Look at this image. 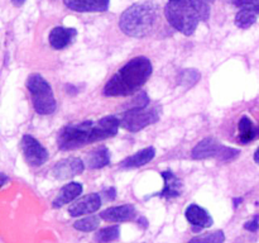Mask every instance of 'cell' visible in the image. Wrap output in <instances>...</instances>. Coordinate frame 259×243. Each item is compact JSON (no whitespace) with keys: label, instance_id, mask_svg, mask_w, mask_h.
<instances>
[{"label":"cell","instance_id":"ac0fdd59","mask_svg":"<svg viewBox=\"0 0 259 243\" xmlns=\"http://www.w3.org/2000/svg\"><path fill=\"white\" fill-rule=\"evenodd\" d=\"M238 131H239V141L240 143H249L253 139L259 137V128L254 127L248 116H242L238 124Z\"/></svg>","mask_w":259,"mask_h":243},{"label":"cell","instance_id":"484cf974","mask_svg":"<svg viewBox=\"0 0 259 243\" xmlns=\"http://www.w3.org/2000/svg\"><path fill=\"white\" fill-rule=\"evenodd\" d=\"M238 156H239V149L230 148V147L224 146L217 158L220 159L222 162H230V161H233V159L237 158Z\"/></svg>","mask_w":259,"mask_h":243},{"label":"cell","instance_id":"7c38bea8","mask_svg":"<svg viewBox=\"0 0 259 243\" xmlns=\"http://www.w3.org/2000/svg\"><path fill=\"white\" fill-rule=\"evenodd\" d=\"M76 34H77V32H76L75 28L56 27L51 30L48 39H50V45L52 46V48L63 50L73 42Z\"/></svg>","mask_w":259,"mask_h":243},{"label":"cell","instance_id":"4316f807","mask_svg":"<svg viewBox=\"0 0 259 243\" xmlns=\"http://www.w3.org/2000/svg\"><path fill=\"white\" fill-rule=\"evenodd\" d=\"M244 227H245V229L250 230V232H255V230H258V228H259L258 218H255L254 220H250V222H248Z\"/></svg>","mask_w":259,"mask_h":243},{"label":"cell","instance_id":"f1b7e54d","mask_svg":"<svg viewBox=\"0 0 259 243\" xmlns=\"http://www.w3.org/2000/svg\"><path fill=\"white\" fill-rule=\"evenodd\" d=\"M8 181H9V177L5 174H3V172H0V187L4 186Z\"/></svg>","mask_w":259,"mask_h":243},{"label":"cell","instance_id":"30bf717a","mask_svg":"<svg viewBox=\"0 0 259 243\" xmlns=\"http://www.w3.org/2000/svg\"><path fill=\"white\" fill-rule=\"evenodd\" d=\"M223 147L224 146L220 144L219 141H217L212 137H207V138H204L202 141H200L194 147V149L191 151V157L195 159H205L209 158V157H218L220 151L223 149Z\"/></svg>","mask_w":259,"mask_h":243},{"label":"cell","instance_id":"e0dca14e","mask_svg":"<svg viewBox=\"0 0 259 243\" xmlns=\"http://www.w3.org/2000/svg\"><path fill=\"white\" fill-rule=\"evenodd\" d=\"M156 156V149L153 147H147V148L141 149L137 153L132 154L128 158L121 162V167L124 169H134V167H141L151 162Z\"/></svg>","mask_w":259,"mask_h":243},{"label":"cell","instance_id":"7402d4cb","mask_svg":"<svg viewBox=\"0 0 259 243\" xmlns=\"http://www.w3.org/2000/svg\"><path fill=\"white\" fill-rule=\"evenodd\" d=\"M201 75L197 70L195 68H186V70H182L181 72L177 76V81L181 86H185V88H191L194 86L197 81L200 80Z\"/></svg>","mask_w":259,"mask_h":243},{"label":"cell","instance_id":"9c48e42d","mask_svg":"<svg viewBox=\"0 0 259 243\" xmlns=\"http://www.w3.org/2000/svg\"><path fill=\"white\" fill-rule=\"evenodd\" d=\"M101 197L99 194H89L78 199L68 208V214L71 217H80V215L91 214L100 209Z\"/></svg>","mask_w":259,"mask_h":243},{"label":"cell","instance_id":"5b68a950","mask_svg":"<svg viewBox=\"0 0 259 243\" xmlns=\"http://www.w3.org/2000/svg\"><path fill=\"white\" fill-rule=\"evenodd\" d=\"M27 88L32 96L33 108L40 115L52 114L56 110V99L50 84L38 73H32L27 80Z\"/></svg>","mask_w":259,"mask_h":243},{"label":"cell","instance_id":"ffe728a7","mask_svg":"<svg viewBox=\"0 0 259 243\" xmlns=\"http://www.w3.org/2000/svg\"><path fill=\"white\" fill-rule=\"evenodd\" d=\"M258 13L253 12V10L240 9L235 15V24L237 27L242 28V29H247L250 25H253L257 20Z\"/></svg>","mask_w":259,"mask_h":243},{"label":"cell","instance_id":"8992f818","mask_svg":"<svg viewBox=\"0 0 259 243\" xmlns=\"http://www.w3.org/2000/svg\"><path fill=\"white\" fill-rule=\"evenodd\" d=\"M159 119L158 105H147L139 108H131L123 114L120 127L128 132H139L141 129L156 123Z\"/></svg>","mask_w":259,"mask_h":243},{"label":"cell","instance_id":"3957f363","mask_svg":"<svg viewBox=\"0 0 259 243\" xmlns=\"http://www.w3.org/2000/svg\"><path fill=\"white\" fill-rule=\"evenodd\" d=\"M153 66L149 58L139 56L128 61L104 88L106 96H128L137 93L152 75Z\"/></svg>","mask_w":259,"mask_h":243},{"label":"cell","instance_id":"52a82bcc","mask_svg":"<svg viewBox=\"0 0 259 243\" xmlns=\"http://www.w3.org/2000/svg\"><path fill=\"white\" fill-rule=\"evenodd\" d=\"M22 151L24 158L30 166H40L48 158V152L34 137L24 136L22 138Z\"/></svg>","mask_w":259,"mask_h":243},{"label":"cell","instance_id":"83f0119b","mask_svg":"<svg viewBox=\"0 0 259 243\" xmlns=\"http://www.w3.org/2000/svg\"><path fill=\"white\" fill-rule=\"evenodd\" d=\"M104 194H105L106 199H110V200H114L116 196V190L114 189V187H110V189H106L105 191H104Z\"/></svg>","mask_w":259,"mask_h":243},{"label":"cell","instance_id":"4dcf8cb0","mask_svg":"<svg viewBox=\"0 0 259 243\" xmlns=\"http://www.w3.org/2000/svg\"><path fill=\"white\" fill-rule=\"evenodd\" d=\"M254 161L257 162V164H259V147H258L257 151H255V153H254Z\"/></svg>","mask_w":259,"mask_h":243},{"label":"cell","instance_id":"603a6c76","mask_svg":"<svg viewBox=\"0 0 259 243\" xmlns=\"http://www.w3.org/2000/svg\"><path fill=\"white\" fill-rule=\"evenodd\" d=\"M99 225H100V218L95 217V215L82 218V219L73 223V227L77 230H81V232H93Z\"/></svg>","mask_w":259,"mask_h":243},{"label":"cell","instance_id":"6da1fadb","mask_svg":"<svg viewBox=\"0 0 259 243\" xmlns=\"http://www.w3.org/2000/svg\"><path fill=\"white\" fill-rule=\"evenodd\" d=\"M120 127V119L108 115L100 120H85L81 123L68 124L63 127L58 134L57 143L62 151L77 149L94 142L104 141L114 137Z\"/></svg>","mask_w":259,"mask_h":243},{"label":"cell","instance_id":"2e32d148","mask_svg":"<svg viewBox=\"0 0 259 243\" xmlns=\"http://www.w3.org/2000/svg\"><path fill=\"white\" fill-rule=\"evenodd\" d=\"M81 192H82V185L80 182H68L60 190L56 199L53 200V208H61L68 204L80 196Z\"/></svg>","mask_w":259,"mask_h":243},{"label":"cell","instance_id":"44dd1931","mask_svg":"<svg viewBox=\"0 0 259 243\" xmlns=\"http://www.w3.org/2000/svg\"><path fill=\"white\" fill-rule=\"evenodd\" d=\"M119 235H120L119 225H111V227H106L104 229L99 230L95 234V240L98 243H109L118 239Z\"/></svg>","mask_w":259,"mask_h":243},{"label":"cell","instance_id":"5bb4252c","mask_svg":"<svg viewBox=\"0 0 259 243\" xmlns=\"http://www.w3.org/2000/svg\"><path fill=\"white\" fill-rule=\"evenodd\" d=\"M162 177L164 180V186L157 196L166 197V199H172V197H177L182 194V181L174 174L172 171H163L162 172Z\"/></svg>","mask_w":259,"mask_h":243},{"label":"cell","instance_id":"8fae6325","mask_svg":"<svg viewBox=\"0 0 259 243\" xmlns=\"http://www.w3.org/2000/svg\"><path fill=\"white\" fill-rule=\"evenodd\" d=\"M66 7L78 13L106 12L110 0H63Z\"/></svg>","mask_w":259,"mask_h":243},{"label":"cell","instance_id":"d4e9b609","mask_svg":"<svg viewBox=\"0 0 259 243\" xmlns=\"http://www.w3.org/2000/svg\"><path fill=\"white\" fill-rule=\"evenodd\" d=\"M229 2L239 9L253 10L259 14V0H229Z\"/></svg>","mask_w":259,"mask_h":243},{"label":"cell","instance_id":"9a60e30c","mask_svg":"<svg viewBox=\"0 0 259 243\" xmlns=\"http://www.w3.org/2000/svg\"><path fill=\"white\" fill-rule=\"evenodd\" d=\"M186 219L196 228H209L212 225V218L204 208L191 204L186 209Z\"/></svg>","mask_w":259,"mask_h":243},{"label":"cell","instance_id":"d6986e66","mask_svg":"<svg viewBox=\"0 0 259 243\" xmlns=\"http://www.w3.org/2000/svg\"><path fill=\"white\" fill-rule=\"evenodd\" d=\"M110 164V152L105 146L94 149L88 156V166L90 169H103Z\"/></svg>","mask_w":259,"mask_h":243},{"label":"cell","instance_id":"f546056e","mask_svg":"<svg viewBox=\"0 0 259 243\" xmlns=\"http://www.w3.org/2000/svg\"><path fill=\"white\" fill-rule=\"evenodd\" d=\"M24 2L25 0H12V3L15 5V7H20V5L24 4Z\"/></svg>","mask_w":259,"mask_h":243},{"label":"cell","instance_id":"ba28073f","mask_svg":"<svg viewBox=\"0 0 259 243\" xmlns=\"http://www.w3.org/2000/svg\"><path fill=\"white\" fill-rule=\"evenodd\" d=\"M85 170V165L80 158L68 157V158L58 161L53 167V175L58 180H68L73 176H77Z\"/></svg>","mask_w":259,"mask_h":243},{"label":"cell","instance_id":"4fadbf2b","mask_svg":"<svg viewBox=\"0 0 259 243\" xmlns=\"http://www.w3.org/2000/svg\"><path fill=\"white\" fill-rule=\"evenodd\" d=\"M137 210L133 205L126 204L120 205V207H113L104 210L100 213L101 219L109 220V222H125L131 220L136 217Z\"/></svg>","mask_w":259,"mask_h":243},{"label":"cell","instance_id":"cb8c5ba5","mask_svg":"<svg viewBox=\"0 0 259 243\" xmlns=\"http://www.w3.org/2000/svg\"><path fill=\"white\" fill-rule=\"evenodd\" d=\"M225 234L223 230H215V232L206 233V234L197 235L192 238L189 243H224Z\"/></svg>","mask_w":259,"mask_h":243},{"label":"cell","instance_id":"7a4b0ae2","mask_svg":"<svg viewBox=\"0 0 259 243\" xmlns=\"http://www.w3.org/2000/svg\"><path fill=\"white\" fill-rule=\"evenodd\" d=\"M214 0H168L164 15L169 24L185 35H192L201 22H206Z\"/></svg>","mask_w":259,"mask_h":243},{"label":"cell","instance_id":"277c9868","mask_svg":"<svg viewBox=\"0 0 259 243\" xmlns=\"http://www.w3.org/2000/svg\"><path fill=\"white\" fill-rule=\"evenodd\" d=\"M157 20V5L152 2L136 3L121 14L119 27L129 37H146Z\"/></svg>","mask_w":259,"mask_h":243}]
</instances>
